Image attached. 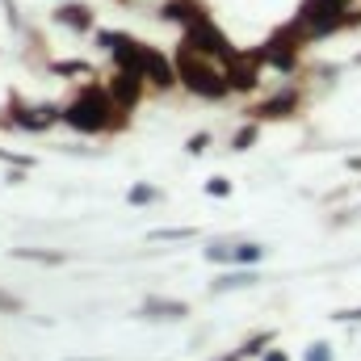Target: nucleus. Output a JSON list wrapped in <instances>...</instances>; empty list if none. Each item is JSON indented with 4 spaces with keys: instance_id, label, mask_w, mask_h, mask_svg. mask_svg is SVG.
<instances>
[{
    "instance_id": "obj_1",
    "label": "nucleus",
    "mask_w": 361,
    "mask_h": 361,
    "mask_svg": "<svg viewBox=\"0 0 361 361\" xmlns=\"http://www.w3.org/2000/svg\"><path fill=\"white\" fill-rule=\"evenodd\" d=\"M63 122L72 126V130H80V135H101V130H122L126 126V114H122V105L109 97V89H101V85H89V89H80L68 105H63Z\"/></svg>"
},
{
    "instance_id": "obj_2",
    "label": "nucleus",
    "mask_w": 361,
    "mask_h": 361,
    "mask_svg": "<svg viewBox=\"0 0 361 361\" xmlns=\"http://www.w3.org/2000/svg\"><path fill=\"white\" fill-rule=\"evenodd\" d=\"M173 63H177L180 85L193 92V97H206V101H223V97L231 92L227 68H214V59H206V55L189 51L185 42H180V51L173 55Z\"/></svg>"
},
{
    "instance_id": "obj_3",
    "label": "nucleus",
    "mask_w": 361,
    "mask_h": 361,
    "mask_svg": "<svg viewBox=\"0 0 361 361\" xmlns=\"http://www.w3.org/2000/svg\"><path fill=\"white\" fill-rule=\"evenodd\" d=\"M353 0H302L298 8V25L307 30V38H328L336 30L361 25V8H349Z\"/></svg>"
},
{
    "instance_id": "obj_4",
    "label": "nucleus",
    "mask_w": 361,
    "mask_h": 361,
    "mask_svg": "<svg viewBox=\"0 0 361 361\" xmlns=\"http://www.w3.org/2000/svg\"><path fill=\"white\" fill-rule=\"evenodd\" d=\"M185 47H189V51H197V55H206V59H219V63H227V59L235 55V47L227 42V34H223L210 17H202L197 25H189V30H185Z\"/></svg>"
},
{
    "instance_id": "obj_5",
    "label": "nucleus",
    "mask_w": 361,
    "mask_h": 361,
    "mask_svg": "<svg viewBox=\"0 0 361 361\" xmlns=\"http://www.w3.org/2000/svg\"><path fill=\"white\" fill-rule=\"evenodd\" d=\"M261 63H265V59H261V47L248 51V55L235 51V55L223 63V68H227V80H231V92H252L257 89V85H261Z\"/></svg>"
},
{
    "instance_id": "obj_6",
    "label": "nucleus",
    "mask_w": 361,
    "mask_h": 361,
    "mask_svg": "<svg viewBox=\"0 0 361 361\" xmlns=\"http://www.w3.org/2000/svg\"><path fill=\"white\" fill-rule=\"evenodd\" d=\"M55 122H63L59 105H30V109H13V118H4V126H21V130H51Z\"/></svg>"
},
{
    "instance_id": "obj_7",
    "label": "nucleus",
    "mask_w": 361,
    "mask_h": 361,
    "mask_svg": "<svg viewBox=\"0 0 361 361\" xmlns=\"http://www.w3.org/2000/svg\"><path fill=\"white\" fill-rule=\"evenodd\" d=\"M143 89H147V76H143V72H126V68H118L114 80H109V97H114L122 109H135L139 97H143Z\"/></svg>"
},
{
    "instance_id": "obj_8",
    "label": "nucleus",
    "mask_w": 361,
    "mask_h": 361,
    "mask_svg": "<svg viewBox=\"0 0 361 361\" xmlns=\"http://www.w3.org/2000/svg\"><path fill=\"white\" fill-rule=\"evenodd\" d=\"M143 76L156 85V89H173L180 76H177V63H169L160 51H152V47H143Z\"/></svg>"
},
{
    "instance_id": "obj_9",
    "label": "nucleus",
    "mask_w": 361,
    "mask_h": 361,
    "mask_svg": "<svg viewBox=\"0 0 361 361\" xmlns=\"http://www.w3.org/2000/svg\"><path fill=\"white\" fill-rule=\"evenodd\" d=\"M298 89H286V92H273L265 105H257L252 114H257V122H277V118H290L294 109H298Z\"/></svg>"
},
{
    "instance_id": "obj_10",
    "label": "nucleus",
    "mask_w": 361,
    "mask_h": 361,
    "mask_svg": "<svg viewBox=\"0 0 361 361\" xmlns=\"http://www.w3.org/2000/svg\"><path fill=\"white\" fill-rule=\"evenodd\" d=\"M160 17L164 21H177V25H197L202 17H206V8H202V0H164V8H160Z\"/></svg>"
},
{
    "instance_id": "obj_11",
    "label": "nucleus",
    "mask_w": 361,
    "mask_h": 361,
    "mask_svg": "<svg viewBox=\"0 0 361 361\" xmlns=\"http://www.w3.org/2000/svg\"><path fill=\"white\" fill-rule=\"evenodd\" d=\"M143 315H152V319H185L189 307L177 302V298H147L143 302Z\"/></svg>"
},
{
    "instance_id": "obj_12",
    "label": "nucleus",
    "mask_w": 361,
    "mask_h": 361,
    "mask_svg": "<svg viewBox=\"0 0 361 361\" xmlns=\"http://www.w3.org/2000/svg\"><path fill=\"white\" fill-rule=\"evenodd\" d=\"M55 17H59L63 25H72V30H92V8H89V4L68 0L63 8H55Z\"/></svg>"
},
{
    "instance_id": "obj_13",
    "label": "nucleus",
    "mask_w": 361,
    "mask_h": 361,
    "mask_svg": "<svg viewBox=\"0 0 361 361\" xmlns=\"http://www.w3.org/2000/svg\"><path fill=\"white\" fill-rule=\"evenodd\" d=\"M257 281H261V273L244 269V273H227V277H219L210 290H214V294H227V290H240V286H257Z\"/></svg>"
},
{
    "instance_id": "obj_14",
    "label": "nucleus",
    "mask_w": 361,
    "mask_h": 361,
    "mask_svg": "<svg viewBox=\"0 0 361 361\" xmlns=\"http://www.w3.org/2000/svg\"><path fill=\"white\" fill-rule=\"evenodd\" d=\"M269 345H273V332L265 328V332H257L252 341H244V345H240V357H261Z\"/></svg>"
},
{
    "instance_id": "obj_15",
    "label": "nucleus",
    "mask_w": 361,
    "mask_h": 361,
    "mask_svg": "<svg viewBox=\"0 0 361 361\" xmlns=\"http://www.w3.org/2000/svg\"><path fill=\"white\" fill-rule=\"evenodd\" d=\"M13 257H21V261H38V265H63V252H38V248H13Z\"/></svg>"
},
{
    "instance_id": "obj_16",
    "label": "nucleus",
    "mask_w": 361,
    "mask_h": 361,
    "mask_svg": "<svg viewBox=\"0 0 361 361\" xmlns=\"http://www.w3.org/2000/svg\"><path fill=\"white\" fill-rule=\"evenodd\" d=\"M55 76H92V68L85 59H63V63H51Z\"/></svg>"
},
{
    "instance_id": "obj_17",
    "label": "nucleus",
    "mask_w": 361,
    "mask_h": 361,
    "mask_svg": "<svg viewBox=\"0 0 361 361\" xmlns=\"http://www.w3.org/2000/svg\"><path fill=\"white\" fill-rule=\"evenodd\" d=\"M206 261H210V265H235V248H227V244H210V248H206Z\"/></svg>"
},
{
    "instance_id": "obj_18",
    "label": "nucleus",
    "mask_w": 361,
    "mask_h": 361,
    "mask_svg": "<svg viewBox=\"0 0 361 361\" xmlns=\"http://www.w3.org/2000/svg\"><path fill=\"white\" fill-rule=\"evenodd\" d=\"M261 257H265L261 244H235V265H257Z\"/></svg>"
},
{
    "instance_id": "obj_19",
    "label": "nucleus",
    "mask_w": 361,
    "mask_h": 361,
    "mask_svg": "<svg viewBox=\"0 0 361 361\" xmlns=\"http://www.w3.org/2000/svg\"><path fill=\"white\" fill-rule=\"evenodd\" d=\"M252 143H257V126H240L235 139H231V152H248Z\"/></svg>"
},
{
    "instance_id": "obj_20",
    "label": "nucleus",
    "mask_w": 361,
    "mask_h": 361,
    "mask_svg": "<svg viewBox=\"0 0 361 361\" xmlns=\"http://www.w3.org/2000/svg\"><path fill=\"white\" fill-rule=\"evenodd\" d=\"M126 202H130V206H147V202H156V189H152V185H130Z\"/></svg>"
},
{
    "instance_id": "obj_21",
    "label": "nucleus",
    "mask_w": 361,
    "mask_h": 361,
    "mask_svg": "<svg viewBox=\"0 0 361 361\" xmlns=\"http://www.w3.org/2000/svg\"><path fill=\"white\" fill-rule=\"evenodd\" d=\"M197 231L193 227H164V231H152V240H193Z\"/></svg>"
},
{
    "instance_id": "obj_22",
    "label": "nucleus",
    "mask_w": 361,
    "mask_h": 361,
    "mask_svg": "<svg viewBox=\"0 0 361 361\" xmlns=\"http://www.w3.org/2000/svg\"><path fill=\"white\" fill-rule=\"evenodd\" d=\"M206 147H210V135H206V130H197V135H193V139L185 143V152H189V156H202Z\"/></svg>"
},
{
    "instance_id": "obj_23",
    "label": "nucleus",
    "mask_w": 361,
    "mask_h": 361,
    "mask_svg": "<svg viewBox=\"0 0 361 361\" xmlns=\"http://www.w3.org/2000/svg\"><path fill=\"white\" fill-rule=\"evenodd\" d=\"M206 193H210V197H227V193H231V180H227V177L206 180Z\"/></svg>"
},
{
    "instance_id": "obj_24",
    "label": "nucleus",
    "mask_w": 361,
    "mask_h": 361,
    "mask_svg": "<svg viewBox=\"0 0 361 361\" xmlns=\"http://www.w3.org/2000/svg\"><path fill=\"white\" fill-rule=\"evenodd\" d=\"M302 361H332V349L319 341V345H311V349H307V357H302Z\"/></svg>"
},
{
    "instance_id": "obj_25",
    "label": "nucleus",
    "mask_w": 361,
    "mask_h": 361,
    "mask_svg": "<svg viewBox=\"0 0 361 361\" xmlns=\"http://www.w3.org/2000/svg\"><path fill=\"white\" fill-rule=\"evenodd\" d=\"M0 160H4V164H17V169H30V164H34L30 156H13V152H0Z\"/></svg>"
},
{
    "instance_id": "obj_26",
    "label": "nucleus",
    "mask_w": 361,
    "mask_h": 361,
    "mask_svg": "<svg viewBox=\"0 0 361 361\" xmlns=\"http://www.w3.org/2000/svg\"><path fill=\"white\" fill-rule=\"evenodd\" d=\"M17 307H21V302H17L13 294H4V290H0V311H17Z\"/></svg>"
},
{
    "instance_id": "obj_27",
    "label": "nucleus",
    "mask_w": 361,
    "mask_h": 361,
    "mask_svg": "<svg viewBox=\"0 0 361 361\" xmlns=\"http://www.w3.org/2000/svg\"><path fill=\"white\" fill-rule=\"evenodd\" d=\"M336 319H345V324L353 319V324H361V307H353V311H336Z\"/></svg>"
},
{
    "instance_id": "obj_28",
    "label": "nucleus",
    "mask_w": 361,
    "mask_h": 361,
    "mask_svg": "<svg viewBox=\"0 0 361 361\" xmlns=\"http://www.w3.org/2000/svg\"><path fill=\"white\" fill-rule=\"evenodd\" d=\"M261 361H290V357H286L281 349H269V353H265V357H261Z\"/></svg>"
},
{
    "instance_id": "obj_29",
    "label": "nucleus",
    "mask_w": 361,
    "mask_h": 361,
    "mask_svg": "<svg viewBox=\"0 0 361 361\" xmlns=\"http://www.w3.org/2000/svg\"><path fill=\"white\" fill-rule=\"evenodd\" d=\"M219 361H244V357H240V349H235V353H231V357H219Z\"/></svg>"
},
{
    "instance_id": "obj_30",
    "label": "nucleus",
    "mask_w": 361,
    "mask_h": 361,
    "mask_svg": "<svg viewBox=\"0 0 361 361\" xmlns=\"http://www.w3.org/2000/svg\"><path fill=\"white\" fill-rule=\"evenodd\" d=\"M80 361H101V357H80Z\"/></svg>"
},
{
    "instance_id": "obj_31",
    "label": "nucleus",
    "mask_w": 361,
    "mask_h": 361,
    "mask_svg": "<svg viewBox=\"0 0 361 361\" xmlns=\"http://www.w3.org/2000/svg\"><path fill=\"white\" fill-rule=\"evenodd\" d=\"M357 63H361V55H357Z\"/></svg>"
}]
</instances>
